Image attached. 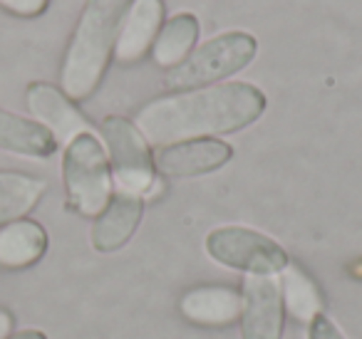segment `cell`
Returning <instances> with one entry per match:
<instances>
[{"label":"cell","mask_w":362,"mask_h":339,"mask_svg":"<svg viewBox=\"0 0 362 339\" xmlns=\"http://www.w3.org/2000/svg\"><path fill=\"white\" fill-rule=\"evenodd\" d=\"M13 332H16V317L11 309L0 307V339H11Z\"/></svg>","instance_id":"cell-20"},{"label":"cell","mask_w":362,"mask_h":339,"mask_svg":"<svg viewBox=\"0 0 362 339\" xmlns=\"http://www.w3.org/2000/svg\"><path fill=\"white\" fill-rule=\"evenodd\" d=\"M25 102L33 114V121L45 126V129L55 136L57 144H67V141H72L77 134L92 131L90 121L77 109L75 102L62 90H57L55 85L33 82L25 90Z\"/></svg>","instance_id":"cell-8"},{"label":"cell","mask_w":362,"mask_h":339,"mask_svg":"<svg viewBox=\"0 0 362 339\" xmlns=\"http://www.w3.org/2000/svg\"><path fill=\"white\" fill-rule=\"evenodd\" d=\"M233 159V146L221 139H189L161 146L154 159V169L171 179L204 176L226 166Z\"/></svg>","instance_id":"cell-9"},{"label":"cell","mask_w":362,"mask_h":339,"mask_svg":"<svg viewBox=\"0 0 362 339\" xmlns=\"http://www.w3.org/2000/svg\"><path fill=\"white\" fill-rule=\"evenodd\" d=\"M268 100L256 85L226 82L154 100L136 114V129L151 144L169 146L206 134H233L261 119Z\"/></svg>","instance_id":"cell-1"},{"label":"cell","mask_w":362,"mask_h":339,"mask_svg":"<svg viewBox=\"0 0 362 339\" xmlns=\"http://www.w3.org/2000/svg\"><path fill=\"white\" fill-rule=\"evenodd\" d=\"M65 201L72 213L97 218L112 198V169L102 141L92 131L77 134L62 154Z\"/></svg>","instance_id":"cell-3"},{"label":"cell","mask_w":362,"mask_h":339,"mask_svg":"<svg viewBox=\"0 0 362 339\" xmlns=\"http://www.w3.org/2000/svg\"><path fill=\"white\" fill-rule=\"evenodd\" d=\"M141 213H144V201L134 194H115L107 203V208L92 223V248L97 253H115L124 248L132 240V235L139 228Z\"/></svg>","instance_id":"cell-10"},{"label":"cell","mask_w":362,"mask_h":339,"mask_svg":"<svg viewBox=\"0 0 362 339\" xmlns=\"http://www.w3.org/2000/svg\"><path fill=\"white\" fill-rule=\"evenodd\" d=\"M241 337L283 339V295L273 275H246L241 287Z\"/></svg>","instance_id":"cell-7"},{"label":"cell","mask_w":362,"mask_h":339,"mask_svg":"<svg viewBox=\"0 0 362 339\" xmlns=\"http://www.w3.org/2000/svg\"><path fill=\"white\" fill-rule=\"evenodd\" d=\"M47 191L45 179L23 171H0V228L13 220L28 218Z\"/></svg>","instance_id":"cell-15"},{"label":"cell","mask_w":362,"mask_h":339,"mask_svg":"<svg viewBox=\"0 0 362 339\" xmlns=\"http://www.w3.org/2000/svg\"><path fill=\"white\" fill-rule=\"evenodd\" d=\"M256 52L258 42L253 35H248L243 30L223 32V35L204 42L181 65L166 72L164 87L171 92H181L226 80V77L236 75L243 67L251 65Z\"/></svg>","instance_id":"cell-4"},{"label":"cell","mask_w":362,"mask_h":339,"mask_svg":"<svg viewBox=\"0 0 362 339\" xmlns=\"http://www.w3.org/2000/svg\"><path fill=\"white\" fill-rule=\"evenodd\" d=\"M197 40H199L197 16L179 13V16L169 18L154 40V50H151L154 62L159 67H166V70H174L176 65H181V62L192 55Z\"/></svg>","instance_id":"cell-16"},{"label":"cell","mask_w":362,"mask_h":339,"mask_svg":"<svg viewBox=\"0 0 362 339\" xmlns=\"http://www.w3.org/2000/svg\"><path fill=\"white\" fill-rule=\"evenodd\" d=\"M164 20V3L161 0H134L127 13L122 30L117 35L115 57L122 65H134L154 45Z\"/></svg>","instance_id":"cell-11"},{"label":"cell","mask_w":362,"mask_h":339,"mask_svg":"<svg viewBox=\"0 0 362 339\" xmlns=\"http://www.w3.org/2000/svg\"><path fill=\"white\" fill-rule=\"evenodd\" d=\"M181 314L199 327H228L241 319L243 297L231 287H197L187 292L179 302Z\"/></svg>","instance_id":"cell-12"},{"label":"cell","mask_w":362,"mask_h":339,"mask_svg":"<svg viewBox=\"0 0 362 339\" xmlns=\"http://www.w3.org/2000/svg\"><path fill=\"white\" fill-rule=\"evenodd\" d=\"M47 230L37 220L21 218L0 228V268L25 270L40 263L47 253Z\"/></svg>","instance_id":"cell-13"},{"label":"cell","mask_w":362,"mask_h":339,"mask_svg":"<svg viewBox=\"0 0 362 339\" xmlns=\"http://www.w3.org/2000/svg\"><path fill=\"white\" fill-rule=\"evenodd\" d=\"M102 136L107 141V159L110 169L115 171V179L119 191L124 194H149L156 184V169L146 139L136 124H132L124 117H107L102 121Z\"/></svg>","instance_id":"cell-6"},{"label":"cell","mask_w":362,"mask_h":339,"mask_svg":"<svg viewBox=\"0 0 362 339\" xmlns=\"http://www.w3.org/2000/svg\"><path fill=\"white\" fill-rule=\"evenodd\" d=\"M47 3L50 0H0V8H6L18 18H35L45 13Z\"/></svg>","instance_id":"cell-18"},{"label":"cell","mask_w":362,"mask_h":339,"mask_svg":"<svg viewBox=\"0 0 362 339\" xmlns=\"http://www.w3.org/2000/svg\"><path fill=\"white\" fill-rule=\"evenodd\" d=\"M57 141L37 121L0 109V149L30 159H47L57 151Z\"/></svg>","instance_id":"cell-14"},{"label":"cell","mask_w":362,"mask_h":339,"mask_svg":"<svg viewBox=\"0 0 362 339\" xmlns=\"http://www.w3.org/2000/svg\"><path fill=\"white\" fill-rule=\"evenodd\" d=\"M308 339H345L337 324L325 314H317L308 322Z\"/></svg>","instance_id":"cell-19"},{"label":"cell","mask_w":362,"mask_h":339,"mask_svg":"<svg viewBox=\"0 0 362 339\" xmlns=\"http://www.w3.org/2000/svg\"><path fill=\"white\" fill-rule=\"evenodd\" d=\"M283 280H281V295L286 299L288 309L296 319L300 322H310L313 317L322 314V297L317 285L303 273L298 265H288L283 270Z\"/></svg>","instance_id":"cell-17"},{"label":"cell","mask_w":362,"mask_h":339,"mask_svg":"<svg viewBox=\"0 0 362 339\" xmlns=\"http://www.w3.org/2000/svg\"><path fill=\"white\" fill-rule=\"evenodd\" d=\"M132 3L134 0H85L60 67V90L72 102H85L102 85Z\"/></svg>","instance_id":"cell-2"},{"label":"cell","mask_w":362,"mask_h":339,"mask_svg":"<svg viewBox=\"0 0 362 339\" xmlns=\"http://www.w3.org/2000/svg\"><path fill=\"white\" fill-rule=\"evenodd\" d=\"M11 339H47V334L42 329H18Z\"/></svg>","instance_id":"cell-21"},{"label":"cell","mask_w":362,"mask_h":339,"mask_svg":"<svg viewBox=\"0 0 362 339\" xmlns=\"http://www.w3.org/2000/svg\"><path fill=\"white\" fill-rule=\"evenodd\" d=\"M206 253L218 265L246 275H278L291 265L288 253L271 235L241 225L211 230L206 235Z\"/></svg>","instance_id":"cell-5"}]
</instances>
